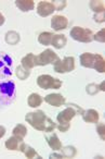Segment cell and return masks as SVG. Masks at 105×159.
<instances>
[{"label": "cell", "instance_id": "obj_23", "mask_svg": "<svg viewBox=\"0 0 105 159\" xmlns=\"http://www.w3.org/2000/svg\"><path fill=\"white\" fill-rule=\"evenodd\" d=\"M94 70L98 71L99 73L105 72V60L99 53H95V62H94Z\"/></svg>", "mask_w": 105, "mask_h": 159}, {"label": "cell", "instance_id": "obj_4", "mask_svg": "<svg viewBox=\"0 0 105 159\" xmlns=\"http://www.w3.org/2000/svg\"><path fill=\"white\" fill-rule=\"evenodd\" d=\"M93 35L91 30L83 29L80 26H75L70 31V37L80 43H91L93 40Z\"/></svg>", "mask_w": 105, "mask_h": 159}, {"label": "cell", "instance_id": "obj_19", "mask_svg": "<svg viewBox=\"0 0 105 159\" xmlns=\"http://www.w3.org/2000/svg\"><path fill=\"white\" fill-rule=\"evenodd\" d=\"M35 58H36V56L34 55V53H28V55H26L22 59V61H21V62H22V66L24 69H26V70L31 71L32 69L36 66Z\"/></svg>", "mask_w": 105, "mask_h": 159}, {"label": "cell", "instance_id": "obj_5", "mask_svg": "<svg viewBox=\"0 0 105 159\" xmlns=\"http://www.w3.org/2000/svg\"><path fill=\"white\" fill-rule=\"evenodd\" d=\"M60 58L52 49H46L44 51H42L40 55L36 56L35 58V63L36 66H44L47 64H54L57 61H59Z\"/></svg>", "mask_w": 105, "mask_h": 159}, {"label": "cell", "instance_id": "obj_17", "mask_svg": "<svg viewBox=\"0 0 105 159\" xmlns=\"http://www.w3.org/2000/svg\"><path fill=\"white\" fill-rule=\"evenodd\" d=\"M22 142H23V139L13 135V136H11L10 139H8L7 141H6L5 145H6V147H7L8 149L19 150V148H20V145H21V143H22Z\"/></svg>", "mask_w": 105, "mask_h": 159}, {"label": "cell", "instance_id": "obj_35", "mask_svg": "<svg viewBox=\"0 0 105 159\" xmlns=\"http://www.w3.org/2000/svg\"><path fill=\"white\" fill-rule=\"evenodd\" d=\"M50 158H65V157L63 156V154H51L50 155Z\"/></svg>", "mask_w": 105, "mask_h": 159}, {"label": "cell", "instance_id": "obj_20", "mask_svg": "<svg viewBox=\"0 0 105 159\" xmlns=\"http://www.w3.org/2000/svg\"><path fill=\"white\" fill-rule=\"evenodd\" d=\"M5 40L9 45H16L20 42V34L15 31H9L6 34Z\"/></svg>", "mask_w": 105, "mask_h": 159}, {"label": "cell", "instance_id": "obj_29", "mask_svg": "<svg viewBox=\"0 0 105 159\" xmlns=\"http://www.w3.org/2000/svg\"><path fill=\"white\" fill-rule=\"evenodd\" d=\"M93 39H95L96 42H100V43H104L105 42V30L102 29L100 32L93 35Z\"/></svg>", "mask_w": 105, "mask_h": 159}, {"label": "cell", "instance_id": "obj_36", "mask_svg": "<svg viewBox=\"0 0 105 159\" xmlns=\"http://www.w3.org/2000/svg\"><path fill=\"white\" fill-rule=\"evenodd\" d=\"M5 134H6V128L2 125H0V139L5 136Z\"/></svg>", "mask_w": 105, "mask_h": 159}, {"label": "cell", "instance_id": "obj_27", "mask_svg": "<svg viewBox=\"0 0 105 159\" xmlns=\"http://www.w3.org/2000/svg\"><path fill=\"white\" fill-rule=\"evenodd\" d=\"M29 74H31V71L24 69L22 66H20L16 68V76H18V79L24 81V80H26L27 77L29 76Z\"/></svg>", "mask_w": 105, "mask_h": 159}, {"label": "cell", "instance_id": "obj_3", "mask_svg": "<svg viewBox=\"0 0 105 159\" xmlns=\"http://www.w3.org/2000/svg\"><path fill=\"white\" fill-rule=\"evenodd\" d=\"M37 84L42 89H61L63 83H62L61 80L55 79L51 75L44 74L37 77Z\"/></svg>", "mask_w": 105, "mask_h": 159}, {"label": "cell", "instance_id": "obj_13", "mask_svg": "<svg viewBox=\"0 0 105 159\" xmlns=\"http://www.w3.org/2000/svg\"><path fill=\"white\" fill-rule=\"evenodd\" d=\"M81 116H82L83 121L87 122V123H98L99 118H100L99 112L94 109H89L87 111H83Z\"/></svg>", "mask_w": 105, "mask_h": 159}, {"label": "cell", "instance_id": "obj_28", "mask_svg": "<svg viewBox=\"0 0 105 159\" xmlns=\"http://www.w3.org/2000/svg\"><path fill=\"white\" fill-rule=\"evenodd\" d=\"M86 91L89 95H95L98 92H100V89H99L98 84H94V83H91V84L87 85L86 87Z\"/></svg>", "mask_w": 105, "mask_h": 159}, {"label": "cell", "instance_id": "obj_14", "mask_svg": "<svg viewBox=\"0 0 105 159\" xmlns=\"http://www.w3.org/2000/svg\"><path fill=\"white\" fill-rule=\"evenodd\" d=\"M46 141L48 143V145L50 146L52 149L54 150H60L62 148V143L59 139L57 135L55 133H51V134L46 135Z\"/></svg>", "mask_w": 105, "mask_h": 159}, {"label": "cell", "instance_id": "obj_25", "mask_svg": "<svg viewBox=\"0 0 105 159\" xmlns=\"http://www.w3.org/2000/svg\"><path fill=\"white\" fill-rule=\"evenodd\" d=\"M27 134V129L25 125L23 124H18L15 128L13 129V135L18 137H21V139H24Z\"/></svg>", "mask_w": 105, "mask_h": 159}, {"label": "cell", "instance_id": "obj_30", "mask_svg": "<svg viewBox=\"0 0 105 159\" xmlns=\"http://www.w3.org/2000/svg\"><path fill=\"white\" fill-rule=\"evenodd\" d=\"M96 130H98V134L101 137L102 141H105V124L104 123H99L96 126Z\"/></svg>", "mask_w": 105, "mask_h": 159}, {"label": "cell", "instance_id": "obj_31", "mask_svg": "<svg viewBox=\"0 0 105 159\" xmlns=\"http://www.w3.org/2000/svg\"><path fill=\"white\" fill-rule=\"evenodd\" d=\"M52 3L55 7V11H61L66 7V1H53Z\"/></svg>", "mask_w": 105, "mask_h": 159}, {"label": "cell", "instance_id": "obj_9", "mask_svg": "<svg viewBox=\"0 0 105 159\" xmlns=\"http://www.w3.org/2000/svg\"><path fill=\"white\" fill-rule=\"evenodd\" d=\"M76 115L77 113L74 109L70 108V107H67V108L64 109L63 111H61V112L57 115V122H59V124H68L70 122V120Z\"/></svg>", "mask_w": 105, "mask_h": 159}, {"label": "cell", "instance_id": "obj_10", "mask_svg": "<svg viewBox=\"0 0 105 159\" xmlns=\"http://www.w3.org/2000/svg\"><path fill=\"white\" fill-rule=\"evenodd\" d=\"M51 26L54 31L65 30L68 26V20L64 16H54L51 20Z\"/></svg>", "mask_w": 105, "mask_h": 159}, {"label": "cell", "instance_id": "obj_7", "mask_svg": "<svg viewBox=\"0 0 105 159\" xmlns=\"http://www.w3.org/2000/svg\"><path fill=\"white\" fill-rule=\"evenodd\" d=\"M54 71L57 73L72 72L75 69V59L73 57H65L63 60H59L54 64Z\"/></svg>", "mask_w": 105, "mask_h": 159}, {"label": "cell", "instance_id": "obj_1", "mask_svg": "<svg viewBox=\"0 0 105 159\" xmlns=\"http://www.w3.org/2000/svg\"><path fill=\"white\" fill-rule=\"evenodd\" d=\"M25 120L27 123H29L34 129L41 132H53L57 124L46 116V113L41 110L28 112L25 116Z\"/></svg>", "mask_w": 105, "mask_h": 159}, {"label": "cell", "instance_id": "obj_21", "mask_svg": "<svg viewBox=\"0 0 105 159\" xmlns=\"http://www.w3.org/2000/svg\"><path fill=\"white\" fill-rule=\"evenodd\" d=\"M42 97L37 93H33L29 95L28 99H27V102H28V106L32 107V108H36V107H39L42 102Z\"/></svg>", "mask_w": 105, "mask_h": 159}, {"label": "cell", "instance_id": "obj_16", "mask_svg": "<svg viewBox=\"0 0 105 159\" xmlns=\"http://www.w3.org/2000/svg\"><path fill=\"white\" fill-rule=\"evenodd\" d=\"M66 43H67V39H66V36L64 34H55V35H53L50 45H52L57 49H61L65 46Z\"/></svg>", "mask_w": 105, "mask_h": 159}, {"label": "cell", "instance_id": "obj_11", "mask_svg": "<svg viewBox=\"0 0 105 159\" xmlns=\"http://www.w3.org/2000/svg\"><path fill=\"white\" fill-rule=\"evenodd\" d=\"M44 102L53 107H60L65 105V97L61 94H49L44 97Z\"/></svg>", "mask_w": 105, "mask_h": 159}, {"label": "cell", "instance_id": "obj_26", "mask_svg": "<svg viewBox=\"0 0 105 159\" xmlns=\"http://www.w3.org/2000/svg\"><path fill=\"white\" fill-rule=\"evenodd\" d=\"M62 152H63V156L65 158H73V157L76 156L77 154V150L74 146H66L64 148H61Z\"/></svg>", "mask_w": 105, "mask_h": 159}, {"label": "cell", "instance_id": "obj_24", "mask_svg": "<svg viewBox=\"0 0 105 159\" xmlns=\"http://www.w3.org/2000/svg\"><path fill=\"white\" fill-rule=\"evenodd\" d=\"M54 34L50 33V32H44L41 33L39 36H38V42L41 45H44V46H48V45L51 44V40H52V37Z\"/></svg>", "mask_w": 105, "mask_h": 159}, {"label": "cell", "instance_id": "obj_18", "mask_svg": "<svg viewBox=\"0 0 105 159\" xmlns=\"http://www.w3.org/2000/svg\"><path fill=\"white\" fill-rule=\"evenodd\" d=\"M15 5L23 12L32 11L35 8V2L33 0H18V1H15Z\"/></svg>", "mask_w": 105, "mask_h": 159}, {"label": "cell", "instance_id": "obj_8", "mask_svg": "<svg viewBox=\"0 0 105 159\" xmlns=\"http://www.w3.org/2000/svg\"><path fill=\"white\" fill-rule=\"evenodd\" d=\"M55 11V7L52 2H48V1H40L37 6V13L42 18L52 14Z\"/></svg>", "mask_w": 105, "mask_h": 159}, {"label": "cell", "instance_id": "obj_2", "mask_svg": "<svg viewBox=\"0 0 105 159\" xmlns=\"http://www.w3.org/2000/svg\"><path fill=\"white\" fill-rule=\"evenodd\" d=\"M15 98V84L12 81L0 82V109L10 106Z\"/></svg>", "mask_w": 105, "mask_h": 159}, {"label": "cell", "instance_id": "obj_6", "mask_svg": "<svg viewBox=\"0 0 105 159\" xmlns=\"http://www.w3.org/2000/svg\"><path fill=\"white\" fill-rule=\"evenodd\" d=\"M13 60L9 55L0 52V79H6L12 75Z\"/></svg>", "mask_w": 105, "mask_h": 159}, {"label": "cell", "instance_id": "obj_15", "mask_svg": "<svg viewBox=\"0 0 105 159\" xmlns=\"http://www.w3.org/2000/svg\"><path fill=\"white\" fill-rule=\"evenodd\" d=\"M19 150H21V152H22L23 154L27 157V158H41V157L37 154V152H36L33 147H31V146L27 145V144L23 143V142L21 143Z\"/></svg>", "mask_w": 105, "mask_h": 159}, {"label": "cell", "instance_id": "obj_34", "mask_svg": "<svg viewBox=\"0 0 105 159\" xmlns=\"http://www.w3.org/2000/svg\"><path fill=\"white\" fill-rule=\"evenodd\" d=\"M70 128V123L68 124H59L57 125V129H59L60 132H67Z\"/></svg>", "mask_w": 105, "mask_h": 159}, {"label": "cell", "instance_id": "obj_22", "mask_svg": "<svg viewBox=\"0 0 105 159\" xmlns=\"http://www.w3.org/2000/svg\"><path fill=\"white\" fill-rule=\"evenodd\" d=\"M90 8H91L92 11H94V13H104L105 12V5L103 1H100V0H92L90 2Z\"/></svg>", "mask_w": 105, "mask_h": 159}, {"label": "cell", "instance_id": "obj_12", "mask_svg": "<svg viewBox=\"0 0 105 159\" xmlns=\"http://www.w3.org/2000/svg\"><path fill=\"white\" fill-rule=\"evenodd\" d=\"M95 62V53L85 52L80 56V64L85 68L93 69Z\"/></svg>", "mask_w": 105, "mask_h": 159}, {"label": "cell", "instance_id": "obj_33", "mask_svg": "<svg viewBox=\"0 0 105 159\" xmlns=\"http://www.w3.org/2000/svg\"><path fill=\"white\" fill-rule=\"evenodd\" d=\"M93 19H94V21H95V22H98V23H102V22H104V21H105V12H104V13H98V14H94Z\"/></svg>", "mask_w": 105, "mask_h": 159}, {"label": "cell", "instance_id": "obj_32", "mask_svg": "<svg viewBox=\"0 0 105 159\" xmlns=\"http://www.w3.org/2000/svg\"><path fill=\"white\" fill-rule=\"evenodd\" d=\"M67 107H70V108L74 109V110L76 111L77 115H82L83 111H85L80 106H77V105H75V104H67Z\"/></svg>", "mask_w": 105, "mask_h": 159}, {"label": "cell", "instance_id": "obj_37", "mask_svg": "<svg viewBox=\"0 0 105 159\" xmlns=\"http://www.w3.org/2000/svg\"><path fill=\"white\" fill-rule=\"evenodd\" d=\"M99 89H100V91H105V82H102L100 85H99Z\"/></svg>", "mask_w": 105, "mask_h": 159}, {"label": "cell", "instance_id": "obj_38", "mask_svg": "<svg viewBox=\"0 0 105 159\" xmlns=\"http://www.w3.org/2000/svg\"><path fill=\"white\" fill-rule=\"evenodd\" d=\"M3 23H5V16H3L2 14L0 13V26H1V25H2Z\"/></svg>", "mask_w": 105, "mask_h": 159}]
</instances>
